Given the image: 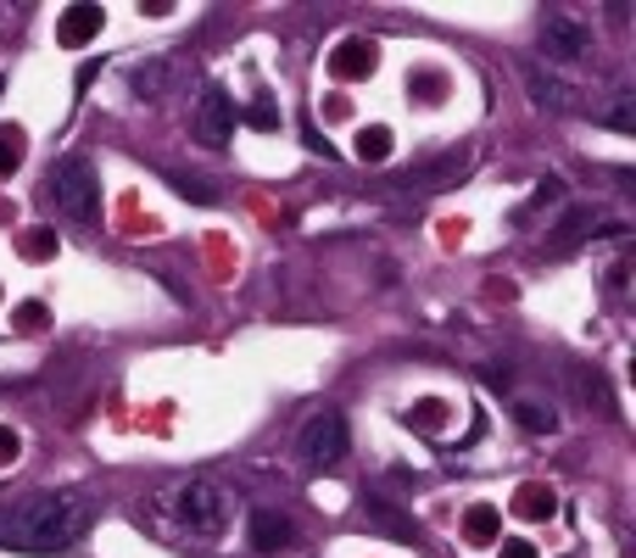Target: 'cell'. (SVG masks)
<instances>
[{
	"label": "cell",
	"instance_id": "1",
	"mask_svg": "<svg viewBox=\"0 0 636 558\" xmlns=\"http://www.w3.org/2000/svg\"><path fill=\"white\" fill-rule=\"evenodd\" d=\"M89 519H96V508H89V497L78 492H34L23 503H12L7 514H0V547L12 552H67Z\"/></svg>",
	"mask_w": 636,
	"mask_h": 558
},
{
	"label": "cell",
	"instance_id": "2",
	"mask_svg": "<svg viewBox=\"0 0 636 558\" xmlns=\"http://www.w3.org/2000/svg\"><path fill=\"white\" fill-rule=\"evenodd\" d=\"M45 196L62 218L73 224H96L101 218V173L89 157H62L51 173H45Z\"/></svg>",
	"mask_w": 636,
	"mask_h": 558
},
{
	"label": "cell",
	"instance_id": "3",
	"mask_svg": "<svg viewBox=\"0 0 636 558\" xmlns=\"http://www.w3.org/2000/svg\"><path fill=\"white\" fill-rule=\"evenodd\" d=\"M470 168H475V151H470V146H452V151H435V157H424V162L391 173V179H386V191L435 196V191H452L459 179H470Z\"/></svg>",
	"mask_w": 636,
	"mask_h": 558
},
{
	"label": "cell",
	"instance_id": "4",
	"mask_svg": "<svg viewBox=\"0 0 636 558\" xmlns=\"http://www.w3.org/2000/svg\"><path fill=\"white\" fill-rule=\"evenodd\" d=\"M229 514H235V503H229L218 486H207V481H191V486L173 492V519H179V530H191V536H202V541H218V536L229 530Z\"/></svg>",
	"mask_w": 636,
	"mask_h": 558
},
{
	"label": "cell",
	"instance_id": "5",
	"mask_svg": "<svg viewBox=\"0 0 636 558\" xmlns=\"http://www.w3.org/2000/svg\"><path fill=\"white\" fill-rule=\"evenodd\" d=\"M346 447H352V430H346V419H341L335 408L308 414V425H302V436H297V452L313 463V470H330V463H341Z\"/></svg>",
	"mask_w": 636,
	"mask_h": 558
},
{
	"label": "cell",
	"instance_id": "6",
	"mask_svg": "<svg viewBox=\"0 0 636 558\" xmlns=\"http://www.w3.org/2000/svg\"><path fill=\"white\" fill-rule=\"evenodd\" d=\"M536 34H541V51H548V62H559V67H575V62L592 56V34H586L570 12H541Z\"/></svg>",
	"mask_w": 636,
	"mask_h": 558
},
{
	"label": "cell",
	"instance_id": "7",
	"mask_svg": "<svg viewBox=\"0 0 636 558\" xmlns=\"http://www.w3.org/2000/svg\"><path fill=\"white\" fill-rule=\"evenodd\" d=\"M191 135L202 146H229L235 135V101H229V89L224 84H202V101H196V118H191Z\"/></svg>",
	"mask_w": 636,
	"mask_h": 558
},
{
	"label": "cell",
	"instance_id": "8",
	"mask_svg": "<svg viewBox=\"0 0 636 558\" xmlns=\"http://www.w3.org/2000/svg\"><path fill=\"white\" fill-rule=\"evenodd\" d=\"M603 229H608V235H625L619 224H603V213H597V207L575 202V207H564V218L548 229V251H553V257H570L581 240H592V235H603Z\"/></svg>",
	"mask_w": 636,
	"mask_h": 558
},
{
	"label": "cell",
	"instance_id": "9",
	"mask_svg": "<svg viewBox=\"0 0 636 558\" xmlns=\"http://www.w3.org/2000/svg\"><path fill=\"white\" fill-rule=\"evenodd\" d=\"M375 67H380V45H375L369 34H346V40H335V51H330V73H335L341 84L369 78Z\"/></svg>",
	"mask_w": 636,
	"mask_h": 558
},
{
	"label": "cell",
	"instance_id": "10",
	"mask_svg": "<svg viewBox=\"0 0 636 558\" xmlns=\"http://www.w3.org/2000/svg\"><path fill=\"white\" fill-rule=\"evenodd\" d=\"M246 541H251L257 552H280V547L297 541V525H291V514H280V508H251V514H246Z\"/></svg>",
	"mask_w": 636,
	"mask_h": 558
},
{
	"label": "cell",
	"instance_id": "11",
	"mask_svg": "<svg viewBox=\"0 0 636 558\" xmlns=\"http://www.w3.org/2000/svg\"><path fill=\"white\" fill-rule=\"evenodd\" d=\"M101 23H107V12L89 7V0H78V7H67V12L56 18V45H62V51H84L89 40L101 34Z\"/></svg>",
	"mask_w": 636,
	"mask_h": 558
},
{
	"label": "cell",
	"instance_id": "12",
	"mask_svg": "<svg viewBox=\"0 0 636 558\" xmlns=\"http://www.w3.org/2000/svg\"><path fill=\"white\" fill-rule=\"evenodd\" d=\"M519 73H525V89L541 112H575V89L559 73H541V67H519Z\"/></svg>",
	"mask_w": 636,
	"mask_h": 558
},
{
	"label": "cell",
	"instance_id": "13",
	"mask_svg": "<svg viewBox=\"0 0 636 558\" xmlns=\"http://www.w3.org/2000/svg\"><path fill=\"white\" fill-rule=\"evenodd\" d=\"M508 514H519V519L541 525V519H553V514H559V497H553V486H541V481H530V486H519V492H514Z\"/></svg>",
	"mask_w": 636,
	"mask_h": 558
},
{
	"label": "cell",
	"instance_id": "14",
	"mask_svg": "<svg viewBox=\"0 0 636 558\" xmlns=\"http://www.w3.org/2000/svg\"><path fill=\"white\" fill-rule=\"evenodd\" d=\"M514 419H519L530 436H553V430H559V408L541 403V397H519V403H514Z\"/></svg>",
	"mask_w": 636,
	"mask_h": 558
},
{
	"label": "cell",
	"instance_id": "15",
	"mask_svg": "<svg viewBox=\"0 0 636 558\" xmlns=\"http://www.w3.org/2000/svg\"><path fill=\"white\" fill-rule=\"evenodd\" d=\"M162 179H168V184H173V191L185 196V202H202V207H213V202H218V184H213V179H202V173H185V168H162Z\"/></svg>",
	"mask_w": 636,
	"mask_h": 558
},
{
	"label": "cell",
	"instance_id": "16",
	"mask_svg": "<svg viewBox=\"0 0 636 558\" xmlns=\"http://www.w3.org/2000/svg\"><path fill=\"white\" fill-rule=\"evenodd\" d=\"M363 514H369V525L391 530L397 541H413V536H419V530H413V519H402V508H391L386 497H363Z\"/></svg>",
	"mask_w": 636,
	"mask_h": 558
},
{
	"label": "cell",
	"instance_id": "17",
	"mask_svg": "<svg viewBox=\"0 0 636 558\" xmlns=\"http://www.w3.org/2000/svg\"><path fill=\"white\" fill-rule=\"evenodd\" d=\"M464 536H470L475 547H492V541L503 536V514H497L492 503H475V508L464 514Z\"/></svg>",
	"mask_w": 636,
	"mask_h": 558
},
{
	"label": "cell",
	"instance_id": "18",
	"mask_svg": "<svg viewBox=\"0 0 636 558\" xmlns=\"http://www.w3.org/2000/svg\"><path fill=\"white\" fill-rule=\"evenodd\" d=\"M391 146H397V135H391L386 124H369V129H357V157L369 162V168H380V162L391 157Z\"/></svg>",
	"mask_w": 636,
	"mask_h": 558
},
{
	"label": "cell",
	"instance_id": "19",
	"mask_svg": "<svg viewBox=\"0 0 636 558\" xmlns=\"http://www.w3.org/2000/svg\"><path fill=\"white\" fill-rule=\"evenodd\" d=\"M29 157V135L18 124H0V179H12Z\"/></svg>",
	"mask_w": 636,
	"mask_h": 558
},
{
	"label": "cell",
	"instance_id": "20",
	"mask_svg": "<svg viewBox=\"0 0 636 558\" xmlns=\"http://www.w3.org/2000/svg\"><path fill=\"white\" fill-rule=\"evenodd\" d=\"M603 124H608L614 135H636V96H630V89H619V96L608 101V112H603Z\"/></svg>",
	"mask_w": 636,
	"mask_h": 558
},
{
	"label": "cell",
	"instance_id": "21",
	"mask_svg": "<svg viewBox=\"0 0 636 558\" xmlns=\"http://www.w3.org/2000/svg\"><path fill=\"white\" fill-rule=\"evenodd\" d=\"M441 419H446V403H435V397H430V403H413V408H408V425H419L424 436H435V430H441Z\"/></svg>",
	"mask_w": 636,
	"mask_h": 558
},
{
	"label": "cell",
	"instance_id": "22",
	"mask_svg": "<svg viewBox=\"0 0 636 558\" xmlns=\"http://www.w3.org/2000/svg\"><path fill=\"white\" fill-rule=\"evenodd\" d=\"M23 257H29V262L56 257V229H29V235H23Z\"/></svg>",
	"mask_w": 636,
	"mask_h": 558
},
{
	"label": "cell",
	"instance_id": "23",
	"mask_svg": "<svg viewBox=\"0 0 636 558\" xmlns=\"http://www.w3.org/2000/svg\"><path fill=\"white\" fill-rule=\"evenodd\" d=\"M408 89H413V101H441V96H446V78H441V73H413Z\"/></svg>",
	"mask_w": 636,
	"mask_h": 558
},
{
	"label": "cell",
	"instance_id": "24",
	"mask_svg": "<svg viewBox=\"0 0 636 558\" xmlns=\"http://www.w3.org/2000/svg\"><path fill=\"white\" fill-rule=\"evenodd\" d=\"M559 202H564V179L548 173V179L536 184V196H530V213H536V207H559Z\"/></svg>",
	"mask_w": 636,
	"mask_h": 558
},
{
	"label": "cell",
	"instance_id": "25",
	"mask_svg": "<svg viewBox=\"0 0 636 558\" xmlns=\"http://www.w3.org/2000/svg\"><path fill=\"white\" fill-rule=\"evenodd\" d=\"M246 124H251V129H280L274 96H257V101H251V112H246Z\"/></svg>",
	"mask_w": 636,
	"mask_h": 558
},
{
	"label": "cell",
	"instance_id": "26",
	"mask_svg": "<svg viewBox=\"0 0 636 558\" xmlns=\"http://www.w3.org/2000/svg\"><path fill=\"white\" fill-rule=\"evenodd\" d=\"M12 324H18V330H45V324H51V308H45V302H23V308L12 313Z\"/></svg>",
	"mask_w": 636,
	"mask_h": 558
},
{
	"label": "cell",
	"instance_id": "27",
	"mask_svg": "<svg viewBox=\"0 0 636 558\" xmlns=\"http://www.w3.org/2000/svg\"><path fill=\"white\" fill-rule=\"evenodd\" d=\"M129 84L140 89V96H157V89H162V62H145V67H134V73H129Z\"/></svg>",
	"mask_w": 636,
	"mask_h": 558
},
{
	"label": "cell",
	"instance_id": "28",
	"mask_svg": "<svg viewBox=\"0 0 636 558\" xmlns=\"http://www.w3.org/2000/svg\"><path fill=\"white\" fill-rule=\"evenodd\" d=\"M18 452H23V436H18L12 425H0V463H12Z\"/></svg>",
	"mask_w": 636,
	"mask_h": 558
},
{
	"label": "cell",
	"instance_id": "29",
	"mask_svg": "<svg viewBox=\"0 0 636 558\" xmlns=\"http://www.w3.org/2000/svg\"><path fill=\"white\" fill-rule=\"evenodd\" d=\"M324 118H330V124H341V118H352V107H346L341 96H330V101H324Z\"/></svg>",
	"mask_w": 636,
	"mask_h": 558
},
{
	"label": "cell",
	"instance_id": "30",
	"mask_svg": "<svg viewBox=\"0 0 636 558\" xmlns=\"http://www.w3.org/2000/svg\"><path fill=\"white\" fill-rule=\"evenodd\" d=\"M503 558H541L530 541H503Z\"/></svg>",
	"mask_w": 636,
	"mask_h": 558
},
{
	"label": "cell",
	"instance_id": "31",
	"mask_svg": "<svg viewBox=\"0 0 636 558\" xmlns=\"http://www.w3.org/2000/svg\"><path fill=\"white\" fill-rule=\"evenodd\" d=\"M308 146H313V151H319V157H335V146H330V140H324V135H319V129H308Z\"/></svg>",
	"mask_w": 636,
	"mask_h": 558
},
{
	"label": "cell",
	"instance_id": "32",
	"mask_svg": "<svg viewBox=\"0 0 636 558\" xmlns=\"http://www.w3.org/2000/svg\"><path fill=\"white\" fill-rule=\"evenodd\" d=\"M0 89H7V78H0Z\"/></svg>",
	"mask_w": 636,
	"mask_h": 558
}]
</instances>
